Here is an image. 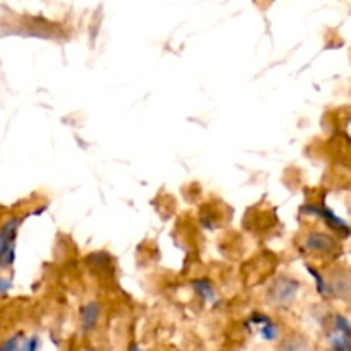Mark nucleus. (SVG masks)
I'll use <instances>...</instances> for the list:
<instances>
[{"label": "nucleus", "mask_w": 351, "mask_h": 351, "mask_svg": "<svg viewBox=\"0 0 351 351\" xmlns=\"http://www.w3.org/2000/svg\"><path fill=\"white\" fill-rule=\"evenodd\" d=\"M21 219L14 218L7 221L0 228V266L7 267L14 263V252H16V233Z\"/></svg>", "instance_id": "obj_1"}, {"label": "nucleus", "mask_w": 351, "mask_h": 351, "mask_svg": "<svg viewBox=\"0 0 351 351\" xmlns=\"http://www.w3.org/2000/svg\"><path fill=\"white\" fill-rule=\"evenodd\" d=\"M297 290H298L297 281L278 280L276 283L273 285V288H271L269 300L274 302V304H278V305H287L293 300Z\"/></svg>", "instance_id": "obj_2"}, {"label": "nucleus", "mask_w": 351, "mask_h": 351, "mask_svg": "<svg viewBox=\"0 0 351 351\" xmlns=\"http://www.w3.org/2000/svg\"><path fill=\"white\" fill-rule=\"evenodd\" d=\"M302 211H304V213H311V215L319 216V218L324 219V221L328 223V225L331 226V228L338 230V232L346 233V235H348V233L351 232L350 226L346 225V223L343 221L341 218H338V216H336L335 213L331 211V209L324 208V206H321V208H319V206H305V208H302Z\"/></svg>", "instance_id": "obj_3"}, {"label": "nucleus", "mask_w": 351, "mask_h": 351, "mask_svg": "<svg viewBox=\"0 0 351 351\" xmlns=\"http://www.w3.org/2000/svg\"><path fill=\"white\" fill-rule=\"evenodd\" d=\"M305 247L308 250H314V252H332L336 243L331 237L324 235V233H312L305 240Z\"/></svg>", "instance_id": "obj_4"}, {"label": "nucleus", "mask_w": 351, "mask_h": 351, "mask_svg": "<svg viewBox=\"0 0 351 351\" xmlns=\"http://www.w3.org/2000/svg\"><path fill=\"white\" fill-rule=\"evenodd\" d=\"M99 317V307L96 304H88L86 307L81 308V319H82V329L89 331L96 326Z\"/></svg>", "instance_id": "obj_5"}, {"label": "nucleus", "mask_w": 351, "mask_h": 351, "mask_svg": "<svg viewBox=\"0 0 351 351\" xmlns=\"http://www.w3.org/2000/svg\"><path fill=\"white\" fill-rule=\"evenodd\" d=\"M194 288L197 290V293L201 295L204 300L208 302H216V291L213 288V285L209 281L202 280V281H194Z\"/></svg>", "instance_id": "obj_6"}, {"label": "nucleus", "mask_w": 351, "mask_h": 351, "mask_svg": "<svg viewBox=\"0 0 351 351\" xmlns=\"http://www.w3.org/2000/svg\"><path fill=\"white\" fill-rule=\"evenodd\" d=\"M261 336H263L266 341H273V339L278 338V326L274 324L273 321H264L263 322V329H261Z\"/></svg>", "instance_id": "obj_7"}, {"label": "nucleus", "mask_w": 351, "mask_h": 351, "mask_svg": "<svg viewBox=\"0 0 351 351\" xmlns=\"http://www.w3.org/2000/svg\"><path fill=\"white\" fill-rule=\"evenodd\" d=\"M329 341H331L332 348L335 350H351V339L346 338V336L341 335L339 331L338 335H331Z\"/></svg>", "instance_id": "obj_8"}, {"label": "nucleus", "mask_w": 351, "mask_h": 351, "mask_svg": "<svg viewBox=\"0 0 351 351\" xmlns=\"http://www.w3.org/2000/svg\"><path fill=\"white\" fill-rule=\"evenodd\" d=\"M336 329H338L341 335H345L346 338L351 339V324L343 317V315H338V317H336Z\"/></svg>", "instance_id": "obj_9"}, {"label": "nucleus", "mask_w": 351, "mask_h": 351, "mask_svg": "<svg viewBox=\"0 0 351 351\" xmlns=\"http://www.w3.org/2000/svg\"><path fill=\"white\" fill-rule=\"evenodd\" d=\"M308 273H311L312 276H314L315 280H317V290H319V293H322V295H328V293H329V288H328V285L324 283V280H322V276H321V274H319L317 271L314 269V267H308Z\"/></svg>", "instance_id": "obj_10"}, {"label": "nucleus", "mask_w": 351, "mask_h": 351, "mask_svg": "<svg viewBox=\"0 0 351 351\" xmlns=\"http://www.w3.org/2000/svg\"><path fill=\"white\" fill-rule=\"evenodd\" d=\"M21 348H23V350H27V351H34V350H38V348H40V339H38L36 336H34V338H29V339H27L26 343H24L23 346H21Z\"/></svg>", "instance_id": "obj_11"}, {"label": "nucleus", "mask_w": 351, "mask_h": 351, "mask_svg": "<svg viewBox=\"0 0 351 351\" xmlns=\"http://www.w3.org/2000/svg\"><path fill=\"white\" fill-rule=\"evenodd\" d=\"M19 336H14L12 339H9L7 343H3V345H0V350H17L19 348Z\"/></svg>", "instance_id": "obj_12"}, {"label": "nucleus", "mask_w": 351, "mask_h": 351, "mask_svg": "<svg viewBox=\"0 0 351 351\" xmlns=\"http://www.w3.org/2000/svg\"><path fill=\"white\" fill-rule=\"evenodd\" d=\"M10 287H12V285H10L9 280H2V278H0V295L7 293V291L10 290Z\"/></svg>", "instance_id": "obj_13"}]
</instances>
